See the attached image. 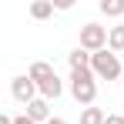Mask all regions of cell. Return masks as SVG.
I'll return each mask as SVG.
<instances>
[{
	"instance_id": "4",
	"label": "cell",
	"mask_w": 124,
	"mask_h": 124,
	"mask_svg": "<svg viewBox=\"0 0 124 124\" xmlns=\"http://www.w3.org/2000/svg\"><path fill=\"white\" fill-rule=\"evenodd\" d=\"M10 94H14V101H20L23 107H27V104H34L37 97H40V91H37V84L30 81V74L14 77V81H10Z\"/></svg>"
},
{
	"instance_id": "14",
	"label": "cell",
	"mask_w": 124,
	"mask_h": 124,
	"mask_svg": "<svg viewBox=\"0 0 124 124\" xmlns=\"http://www.w3.org/2000/svg\"><path fill=\"white\" fill-rule=\"evenodd\" d=\"M14 124H34V121H30L27 114H20V117H14Z\"/></svg>"
},
{
	"instance_id": "16",
	"label": "cell",
	"mask_w": 124,
	"mask_h": 124,
	"mask_svg": "<svg viewBox=\"0 0 124 124\" xmlns=\"http://www.w3.org/2000/svg\"><path fill=\"white\" fill-rule=\"evenodd\" d=\"M47 124H67V121H64V117H50Z\"/></svg>"
},
{
	"instance_id": "7",
	"label": "cell",
	"mask_w": 124,
	"mask_h": 124,
	"mask_svg": "<svg viewBox=\"0 0 124 124\" xmlns=\"http://www.w3.org/2000/svg\"><path fill=\"white\" fill-rule=\"evenodd\" d=\"M67 64H70V70H91V54L84 47H74L67 54Z\"/></svg>"
},
{
	"instance_id": "11",
	"label": "cell",
	"mask_w": 124,
	"mask_h": 124,
	"mask_svg": "<svg viewBox=\"0 0 124 124\" xmlns=\"http://www.w3.org/2000/svg\"><path fill=\"white\" fill-rule=\"evenodd\" d=\"M104 121H107V114L101 107H84L81 111V124H104Z\"/></svg>"
},
{
	"instance_id": "10",
	"label": "cell",
	"mask_w": 124,
	"mask_h": 124,
	"mask_svg": "<svg viewBox=\"0 0 124 124\" xmlns=\"http://www.w3.org/2000/svg\"><path fill=\"white\" fill-rule=\"evenodd\" d=\"M107 50H114V54L124 50V23L111 27V34H107Z\"/></svg>"
},
{
	"instance_id": "15",
	"label": "cell",
	"mask_w": 124,
	"mask_h": 124,
	"mask_svg": "<svg viewBox=\"0 0 124 124\" xmlns=\"http://www.w3.org/2000/svg\"><path fill=\"white\" fill-rule=\"evenodd\" d=\"M0 124H14V117L10 114H0Z\"/></svg>"
},
{
	"instance_id": "6",
	"label": "cell",
	"mask_w": 124,
	"mask_h": 124,
	"mask_svg": "<svg viewBox=\"0 0 124 124\" xmlns=\"http://www.w3.org/2000/svg\"><path fill=\"white\" fill-rule=\"evenodd\" d=\"M50 77H57V70H54L47 61H34V64H30V81L37 84V87H40V84H47Z\"/></svg>"
},
{
	"instance_id": "3",
	"label": "cell",
	"mask_w": 124,
	"mask_h": 124,
	"mask_svg": "<svg viewBox=\"0 0 124 124\" xmlns=\"http://www.w3.org/2000/svg\"><path fill=\"white\" fill-rule=\"evenodd\" d=\"M107 27H101V23H84L81 27V47L87 50V54H97V50H107Z\"/></svg>"
},
{
	"instance_id": "12",
	"label": "cell",
	"mask_w": 124,
	"mask_h": 124,
	"mask_svg": "<svg viewBox=\"0 0 124 124\" xmlns=\"http://www.w3.org/2000/svg\"><path fill=\"white\" fill-rule=\"evenodd\" d=\"M104 17H124V0H101Z\"/></svg>"
},
{
	"instance_id": "5",
	"label": "cell",
	"mask_w": 124,
	"mask_h": 124,
	"mask_svg": "<svg viewBox=\"0 0 124 124\" xmlns=\"http://www.w3.org/2000/svg\"><path fill=\"white\" fill-rule=\"evenodd\" d=\"M27 117L34 124H47L54 114H50V101H44V97H37L34 104H27Z\"/></svg>"
},
{
	"instance_id": "8",
	"label": "cell",
	"mask_w": 124,
	"mask_h": 124,
	"mask_svg": "<svg viewBox=\"0 0 124 124\" xmlns=\"http://www.w3.org/2000/svg\"><path fill=\"white\" fill-rule=\"evenodd\" d=\"M37 91H40V97H44V101H57V97L64 94V84H61V77H50V81L40 84Z\"/></svg>"
},
{
	"instance_id": "1",
	"label": "cell",
	"mask_w": 124,
	"mask_h": 124,
	"mask_svg": "<svg viewBox=\"0 0 124 124\" xmlns=\"http://www.w3.org/2000/svg\"><path fill=\"white\" fill-rule=\"evenodd\" d=\"M70 94H74L77 104L94 107V101H97V77H94V70H70Z\"/></svg>"
},
{
	"instance_id": "2",
	"label": "cell",
	"mask_w": 124,
	"mask_h": 124,
	"mask_svg": "<svg viewBox=\"0 0 124 124\" xmlns=\"http://www.w3.org/2000/svg\"><path fill=\"white\" fill-rule=\"evenodd\" d=\"M91 70H94L97 81H117V77H124V67H121V61H117L114 50H97V54H91Z\"/></svg>"
},
{
	"instance_id": "17",
	"label": "cell",
	"mask_w": 124,
	"mask_h": 124,
	"mask_svg": "<svg viewBox=\"0 0 124 124\" xmlns=\"http://www.w3.org/2000/svg\"><path fill=\"white\" fill-rule=\"evenodd\" d=\"M121 81H124V77H121Z\"/></svg>"
},
{
	"instance_id": "9",
	"label": "cell",
	"mask_w": 124,
	"mask_h": 124,
	"mask_svg": "<svg viewBox=\"0 0 124 124\" xmlns=\"http://www.w3.org/2000/svg\"><path fill=\"white\" fill-rule=\"evenodd\" d=\"M50 14H54V0H34L30 3V17L34 20H47Z\"/></svg>"
},
{
	"instance_id": "13",
	"label": "cell",
	"mask_w": 124,
	"mask_h": 124,
	"mask_svg": "<svg viewBox=\"0 0 124 124\" xmlns=\"http://www.w3.org/2000/svg\"><path fill=\"white\" fill-rule=\"evenodd\" d=\"M104 124H124V114H107V121Z\"/></svg>"
}]
</instances>
